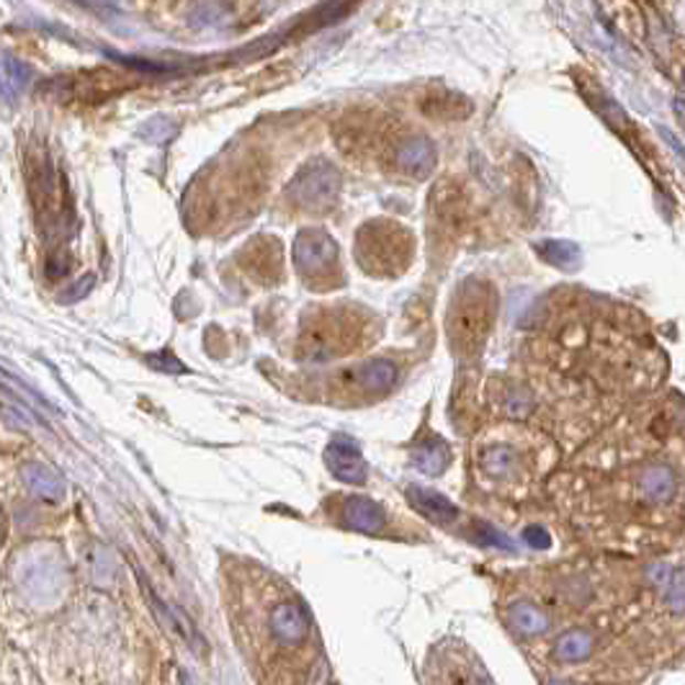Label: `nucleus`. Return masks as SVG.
Returning <instances> with one entry per match:
<instances>
[{
    "instance_id": "1",
    "label": "nucleus",
    "mask_w": 685,
    "mask_h": 685,
    "mask_svg": "<svg viewBox=\"0 0 685 685\" xmlns=\"http://www.w3.org/2000/svg\"><path fill=\"white\" fill-rule=\"evenodd\" d=\"M335 144L356 163H374L384 173L402 178H425L436 165L433 144L421 134L400 129L392 119H342Z\"/></svg>"
},
{
    "instance_id": "2",
    "label": "nucleus",
    "mask_w": 685,
    "mask_h": 685,
    "mask_svg": "<svg viewBox=\"0 0 685 685\" xmlns=\"http://www.w3.org/2000/svg\"><path fill=\"white\" fill-rule=\"evenodd\" d=\"M382 338V319L361 304H319L302 315L294 359L325 363L369 351Z\"/></svg>"
},
{
    "instance_id": "3",
    "label": "nucleus",
    "mask_w": 685,
    "mask_h": 685,
    "mask_svg": "<svg viewBox=\"0 0 685 685\" xmlns=\"http://www.w3.org/2000/svg\"><path fill=\"white\" fill-rule=\"evenodd\" d=\"M544 433L531 428H505L487 433L477 444V475L492 485H521L531 477L536 456H552Z\"/></svg>"
},
{
    "instance_id": "4",
    "label": "nucleus",
    "mask_w": 685,
    "mask_h": 685,
    "mask_svg": "<svg viewBox=\"0 0 685 685\" xmlns=\"http://www.w3.org/2000/svg\"><path fill=\"white\" fill-rule=\"evenodd\" d=\"M494 317H498V294L492 284L482 279H467L459 284L446 317V335L454 354L461 359H475L485 348L487 335L492 333Z\"/></svg>"
},
{
    "instance_id": "5",
    "label": "nucleus",
    "mask_w": 685,
    "mask_h": 685,
    "mask_svg": "<svg viewBox=\"0 0 685 685\" xmlns=\"http://www.w3.org/2000/svg\"><path fill=\"white\" fill-rule=\"evenodd\" d=\"M354 255L374 279H398L413 265L415 235L394 219H371L356 232Z\"/></svg>"
},
{
    "instance_id": "6",
    "label": "nucleus",
    "mask_w": 685,
    "mask_h": 685,
    "mask_svg": "<svg viewBox=\"0 0 685 685\" xmlns=\"http://www.w3.org/2000/svg\"><path fill=\"white\" fill-rule=\"evenodd\" d=\"M394 384H398V367L387 359H374L356 363V367L335 369L330 374L319 377L312 390H317L319 402L356 407L384 398L392 392Z\"/></svg>"
},
{
    "instance_id": "7",
    "label": "nucleus",
    "mask_w": 685,
    "mask_h": 685,
    "mask_svg": "<svg viewBox=\"0 0 685 685\" xmlns=\"http://www.w3.org/2000/svg\"><path fill=\"white\" fill-rule=\"evenodd\" d=\"M11 580L29 606L50 608L65 596L67 569L63 557L52 546H29L13 559Z\"/></svg>"
},
{
    "instance_id": "8",
    "label": "nucleus",
    "mask_w": 685,
    "mask_h": 685,
    "mask_svg": "<svg viewBox=\"0 0 685 685\" xmlns=\"http://www.w3.org/2000/svg\"><path fill=\"white\" fill-rule=\"evenodd\" d=\"M294 269L312 292H330L342 284L340 250L319 227H307L294 238Z\"/></svg>"
},
{
    "instance_id": "9",
    "label": "nucleus",
    "mask_w": 685,
    "mask_h": 685,
    "mask_svg": "<svg viewBox=\"0 0 685 685\" xmlns=\"http://www.w3.org/2000/svg\"><path fill=\"white\" fill-rule=\"evenodd\" d=\"M29 163H32V167H29V192H32L36 222H40L44 238H55L70 225V204L65 199V181L44 152L36 160H29Z\"/></svg>"
},
{
    "instance_id": "10",
    "label": "nucleus",
    "mask_w": 685,
    "mask_h": 685,
    "mask_svg": "<svg viewBox=\"0 0 685 685\" xmlns=\"http://www.w3.org/2000/svg\"><path fill=\"white\" fill-rule=\"evenodd\" d=\"M340 196V173L327 160H312L286 188V199L302 215H327Z\"/></svg>"
},
{
    "instance_id": "11",
    "label": "nucleus",
    "mask_w": 685,
    "mask_h": 685,
    "mask_svg": "<svg viewBox=\"0 0 685 685\" xmlns=\"http://www.w3.org/2000/svg\"><path fill=\"white\" fill-rule=\"evenodd\" d=\"M423 675L428 685H490L482 662L459 639H446L433 646Z\"/></svg>"
},
{
    "instance_id": "12",
    "label": "nucleus",
    "mask_w": 685,
    "mask_h": 685,
    "mask_svg": "<svg viewBox=\"0 0 685 685\" xmlns=\"http://www.w3.org/2000/svg\"><path fill=\"white\" fill-rule=\"evenodd\" d=\"M265 631L269 642L279 652L307 650L312 642V616L307 606L294 596H281L265 608Z\"/></svg>"
},
{
    "instance_id": "13",
    "label": "nucleus",
    "mask_w": 685,
    "mask_h": 685,
    "mask_svg": "<svg viewBox=\"0 0 685 685\" xmlns=\"http://www.w3.org/2000/svg\"><path fill=\"white\" fill-rule=\"evenodd\" d=\"M240 269L248 273L255 284L271 286L281 281V271H284V261H281V242L263 235V238L250 240L238 255Z\"/></svg>"
},
{
    "instance_id": "14",
    "label": "nucleus",
    "mask_w": 685,
    "mask_h": 685,
    "mask_svg": "<svg viewBox=\"0 0 685 685\" xmlns=\"http://www.w3.org/2000/svg\"><path fill=\"white\" fill-rule=\"evenodd\" d=\"M338 523L342 529L359 531V534H379L384 531L387 515L379 502L369 498H359V494H346L338 500Z\"/></svg>"
},
{
    "instance_id": "15",
    "label": "nucleus",
    "mask_w": 685,
    "mask_h": 685,
    "mask_svg": "<svg viewBox=\"0 0 685 685\" xmlns=\"http://www.w3.org/2000/svg\"><path fill=\"white\" fill-rule=\"evenodd\" d=\"M325 464L342 482L361 485L367 479V461H363L361 448L348 436H338L330 441V446L325 452Z\"/></svg>"
},
{
    "instance_id": "16",
    "label": "nucleus",
    "mask_w": 685,
    "mask_h": 685,
    "mask_svg": "<svg viewBox=\"0 0 685 685\" xmlns=\"http://www.w3.org/2000/svg\"><path fill=\"white\" fill-rule=\"evenodd\" d=\"M21 482H24L26 490L40 500L57 502V500L65 498L63 479H59L55 471H52L50 467H44V464H40V461L24 464V467H21Z\"/></svg>"
},
{
    "instance_id": "17",
    "label": "nucleus",
    "mask_w": 685,
    "mask_h": 685,
    "mask_svg": "<svg viewBox=\"0 0 685 685\" xmlns=\"http://www.w3.org/2000/svg\"><path fill=\"white\" fill-rule=\"evenodd\" d=\"M407 498L413 502L417 513H423L425 519H431L433 523H441V526H448V523L459 519V508L441 492L423 490V487H410Z\"/></svg>"
},
{
    "instance_id": "18",
    "label": "nucleus",
    "mask_w": 685,
    "mask_h": 685,
    "mask_svg": "<svg viewBox=\"0 0 685 685\" xmlns=\"http://www.w3.org/2000/svg\"><path fill=\"white\" fill-rule=\"evenodd\" d=\"M32 83V67L17 57L0 55V101L17 104Z\"/></svg>"
},
{
    "instance_id": "19",
    "label": "nucleus",
    "mask_w": 685,
    "mask_h": 685,
    "mask_svg": "<svg viewBox=\"0 0 685 685\" xmlns=\"http://www.w3.org/2000/svg\"><path fill=\"white\" fill-rule=\"evenodd\" d=\"M505 619L521 637H539L550 629V619H546V613L539 606L529 604V600H519V604L508 606Z\"/></svg>"
},
{
    "instance_id": "20",
    "label": "nucleus",
    "mask_w": 685,
    "mask_h": 685,
    "mask_svg": "<svg viewBox=\"0 0 685 685\" xmlns=\"http://www.w3.org/2000/svg\"><path fill=\"white\" fill-rule=\"evenodd\" d=\"M596 639L585 629H569L554 642V657L559 662H583L592 654Z\"/></svg>"
},
{
    "instance_id": "21",
    "label": "nucleus",
    "mask_w": 685,
    "mask_h": 685,
    "mask_svg": "<svg viewBox=\"0 0 685 685\" xmlns=\"http://www.w3.org/2000/svg\"><path fill=\"white\" fill-rule=\"evenodd\" d=\"M448 459L452 456H448V448L441 438H428L415 452V464L425 475H441L448 467Z\"/></svg>"
},
{
    "instance_id": "22",
    "label": "nucleus",
    "mask_w": 685,
    "mask_h": 685,
    "mask_svg": "<svg viewBox=\"0 0 685 685\" xmlns=\"http://www.w3.org/2000/svg\"><path fill=\"white\" fill-rule=\"evenodd\" d=\"M662 590H665V600L667 606L673 608V611L677 616H683V569L675 567L673 573H670V577L665 583L660 585Z\"/></svg>"
},
{
    "instance_id": "23",
    "label": "nucleus",
    "mask_w": 685,
    "mask_h": 685,
    "mask_svg": "<svg viewBox=\"0 0 685 685\" xmlns=\"http://www.w3.org/2000/svg\"><path fill=\"white\" fill-rule=\"evenodd\" d=\"M523 536H526V542L534 544V546H546V544H550V542H546L544 531H539V529H529Z\"/></svg>"
},
{
    "instance_id": "24",
    "label": "nucleus",
    "mask_w": 685,
    "mask_h": 685,
    "mask_svg": "<svg viewBox=\"0 0 685 685\" xmlns=\"http://www.w3.org/2000/svg\"><path fill=\"white\" fill-rule=\"evenodd\" d=\"M6 534H9V523H6V515L3 510H0V544L6 542Z\"/></svg>"
},
{
    "instance_id": "25",
    "label": "nucleus",
    "mask_w": 685,
    "mask_h": 685,
    "mask_svg": "<svg viewBox=\"0 0 685 685\" xmlns=\"http://www.w3.org/2000/svg\"><path fill=\"white\" fill-rule=\"evenodd\" d=\"M546 685H567V683H559V681H552V683H546Z\"/></svg>"
}]
</instances>
